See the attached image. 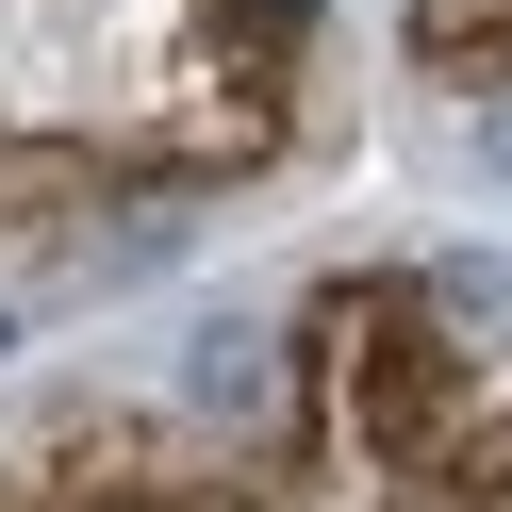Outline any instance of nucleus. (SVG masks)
Returning a JSON list of instances; mask_svg holds the SVG:
<instances>
[{"label":"nucleus","instance_id":"nucleus-1","mask_svg":"<svg viewBox=\"0 0 512 512\" xmlns=\"http://www.w3.org/2000/svg\"><path fill=\"white\" fill-rule=\"evenodd\" d=\"M397 281H413V314H430L463 364H496V347H512V248H413Z\"/></svg>","mask_w":512,"mask_h":512},{"label":"nucleus","instance_id":"nucleus-2","mask_svg":"<svg viewBox=\"0 0 512 512\" xmlns=\"http://www.w3.org/2000/svg\"><path fill=\"white\" fill-rule=\"evenodd\" d=\"M463 133H479V182L512 199V100H463Z\"/></svg>","mask_w":512,"mask_h":512}]
</instances>
